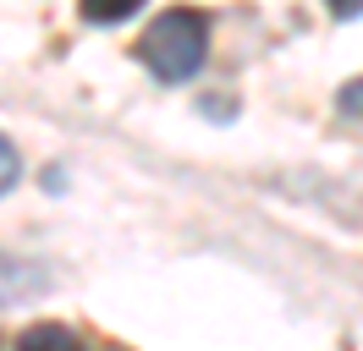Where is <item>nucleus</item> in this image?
Here are the masks:
<instances>
[{
  "label": "nucleus",
  "mask_w": 363,
  "mask_h": 351,
  "mask_svg": "<svg viewBox=\"0 0 363 351\" xmlns=\"http://www.w3.org/2000/svg\"><path fill=\"white\" fill-rule=\"evenodd\" d=\"M138 55L143 66L155 71L160 83H187V77H199V66L209 55V17L204 11H160L149 28H143V39H138Z\"/></svg>",
  "instance_id": "f257e3e1"
},
{
  "label": "nucleus",
  "mask_w": 363,
  "mask_h": 351,
  "mask_svg": "<svg viewBox=\"0 0 363 351\" xmlns=\"http://www.w3.org/2000/svg\"><path fill=\"white\" fill-rule=\"evenodd\" d=\"M45 275L33 269V263H17V258H6L0 253V302H23V297H39L45 291Z\"/></svg>",
  "instance_id": "f03ea898"
},
{
  "label": "nucleus",
  "mask_w": 363,
  "mask_h": 351,
  "mask_svg": "<svg viewBox=\"0 0 363 351\" xmlns=\"http://www.w3.org/2000/svg\"><path fill=\"white\" fill-rule=\"evenodd\" d=\"M17 351H83V346H77V335L61 329V324H33V329H23Z\"/></svg>",
  "instance_id": "7ed1b4c3"
},
{
  "label": "nucleus",
  "mask_w": 363,
  "mask_h": 351,
  "mask_svg": "<svg viewBox=\"0 0 363 351\" xmlns=\"http://www.w3.org/2000/svg\"><path fill=\"white\" fill-rule=\"evenodd\" d=\"M143 6V0H83L77 11H83V22H94V28H111V22H127Z\"/></svg>",
  "instance_id": "20e7f679"
},
{
  "label": "nucleus",
  "mask_w": 363,
  "mask_h": 351,
  "mask_svg": "<svg viewBox=\"0 0 363 351\" xmlns=\"http://www.w3.org/2000/svg\"><path fill=\"white\" fill-rule=\"evenodd\" d=\"M17 171H23V159H17V149H11L6 137H0V197L17 187Z\"/></svg>",
  "instance_id": "39448f33"
},
{
  "label": "nucleus",
  "mask_w": 363,
  "mask_h": 351,
  "mask_svg": "<svg viewBox=\"0 0 363 351\" xmlns=\"http://www.w3.org/2000/svg\"><path fill=\"white\" fill-rule=\"evenodd\" d=\"M336 105L347 110V115H358V121H363V77H352V83L341 88V93H336Z\"/></svg>",
  "instance_id": "423d86ee"
},
{
  "label": "nucleus",
  "mask_w": 363,
  "mask_h": 351,
  "mask_svg": "<svg viewBox=\"0 0 363 351\" xmlns=\"http://www.w3.org/2000/svg\"><path fill=\"white\" fill-rule=\"evenodd\" d=\"M325 6H330V17H363V0H325Z\"/></svg>",
  "instance_id": "0eeeda50"
}]
</instances>
